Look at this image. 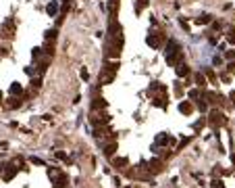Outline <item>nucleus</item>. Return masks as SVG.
<instances>
[{"instance_id": "obj_1", "label": "nucleus", "mask_w": 235, "mask_h": 188, "mask_svg": "<svg viewBox=\"0 0 235 188\" xmlns=\"http://www.w3.org/2000/svg\"><path fill=\"white\" fill-rule=\"evenodd\" d=\"M146 42H148L152 48H158V46H160V38H158V36H148V40H146Z\"/></svg>"}, {"instance_id": "obj_2", "label": "nucleus", "mask_w": 235, "mask_h": 188, "mask_svg": "<svg viewBox=\"0 0 235 188\" xmlns=\"http://www.w3.org/2000/svg\"><path fill=\"white\" fill-rule=\"evenodd\" d=\"M46 11H48V15H52V17H54V15H56V11H58V2H56V0H54V2H50Z\"/></svg>"}, {"instance_id": "obj_3", "label": "nucleus", "mask_w": 235, "mask_h": 188, "mask_svg": "<svg viewBox=\"0 0 235 188\" xmlns=\"http://www.w3.org/2000/svg\"><path fill=\"white\" fill-rule=\"evenodd\" d=\"M177 75H179V77H183V75H189V69H187V65H179V69H177Z\"/></svg>"}, {"instance_id": "obj_4", "label": "nucleus", "mask_w": 235, "mask_h": 188, "mask_svg": "<svg viewBox=\"0 0 235 188\" xmlns=\"http://www.w3.org/2000/svg\"><path fill=\"white\" fill-rule=\"evenodd\" d=\"M179 111H181V113H191V105H189V103H181V105H179Z\"/></svg>"}, {"instance_id": "obj_5", "label": "nucleus", "mask_w": 235, "mask_h": 188, "mask_svg": "<svg viewBox=\"0 0 235 188\" xmlns=\"http://www.w3.org/2000/svg\"><path fill=\"white\" fill-rule=\"evenodd\" d=\"M208 21H210V15H200V17L196 19V23H200V25H202V23H208Z\"/></svg>"}, {"instance_id": "obj_6", "label": "nucleus", "mask_w": 235, "mask_h": 188, "mask_svg": "<svg viewBox=\"0 0 235 188\" xmlns=\"http://www.w3.org/2000/svg\"><path fill=\"white\" fill-rule=\"evenodd\" d=\"M21 90H23L21 84H13V86H11V92H13V94H21Z\"/></svg>"}, {"instance_id": "obj_7", "label": "nucleus", "mask_w": 235, "mask_h": 188, "mask_svg": "<svg viewBox=\"0 0 235 188\" xmlns=\"http://www.w3.org/2000/svg\"><path fill=\"white\" fill-rule=\"evenodd\" d=\"M114 148H116V144H110V146H106V151H104V153H106V155L110 157V155L114 153Z\"/></svg>"}, {"instance_id": "obj_8", "label": "nucleus", "mask_w": 235, "mask_h": 188, "mask_svg": "<svg viewBox=\"0 0 235 188\" xmlns=\"http://www.w3.org/2000/svg\"><path fill=\"white\" fill-rule=\"evenodd\" d=\"M212 188H225V186H223L220 180H214V182H212Z\"/></svg>"}, {"instance_id": "obj_9", "label": "nucleus", "mask_w": 235, "mask_h": 188, "mask_svg": "<svg viewBox=\"0 0 235 188\" xmlns=\"http://www.w3.org/2000/svg\"><path fill=\"white\" fill-rule=\"evenodd\" d=\"M196 82H198V86H204V84H206V79H204L202 75H198V77H196Z\"/></svg>"}, {"instance_id": "obj_10", "label": "nucleus", "mask_w": 235, "mask_h": 188, "mask_svg": "<svg viewBox=\"0 0 235 188\" xmlns=\"http://www.w3.org/2000/svg\"><path fill=\"white\" fill-rule=\"evenodd\" d=\"M229 42H231V44H235V32H231V34H229Z\"/></svg>"}, {"instance_id": "obj_11", "label": "nucleus", "mask_w": 235, "mask_h": 188, "mask_svg": "<svg viewBox=\"0 0 235 188\" xmlns=\"http://www.w3.org/2000/svg\"><path fill=\"white\" fill-rule=\"evenodd\" d=\"M0 96H2V92H0Z\"/></svg>"}]
</instances>
